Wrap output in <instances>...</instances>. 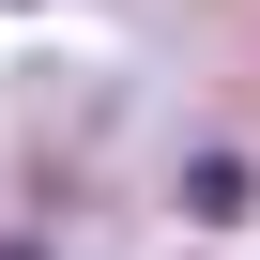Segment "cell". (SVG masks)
I'll return each mask as SVG.
<instances>
[{
  "instance_id": "obj_1",
  "label": "cell",
  "mask_w": 260,
  "mask_h": 260,
  "mask_svg": "<svg viewBox=\"0 0 260 260\" xmlns=\"http://www.w3.org/2000/svg\"><path fill=\"white\" fill-rule=\"evenodd\" d=\"M245 199H260V184H245V153H199V184H184V214H214V230H230Z\"/></svg>"
},
{
  "instance_id": "obj_2",
  "label": "cell",
  "mask_w": 260,
  "mask_h": 260,
  "mask_svg": "<svg viewBox=\"0 0 260 260\" xmlns=\"http://www.w3.org/2000/svg\"><path fill=\"white\" fill-rule=\"evenodd\" d=\"M0 260H31V245H0Z\"/></svg>"
}]
</instances>
